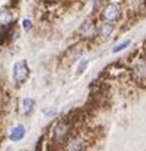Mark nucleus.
<instances>
[{"mask_svg": "<svg viewBox=\"0 0 146 151\" xmlns=\"http://www.w3.org/2000/svg\"><path fill=\"white\" fill-rule=\"evenodd\" d=\"M113 24L110 23V21H104V23H101L100 24V27H98V35L103 37V39H108L112 33H113Z\"/></svg>", "mask_w": 146, "mask_h": 151, "instance_id": "9", "label": "nucleus"}, {"mask_svg": "<svg viewBox=\"0 0 146 151\" xmlns=\"http://www.w3.org/2000/svg\"><path fill=\"white\" fill-rule=\"evenodd\" d=\"M131 75L139 84H146V60L139 58L131 68Z\"/></svg>", "mask_w": 146, "mask_h": 151, "instance_id": "3", "label": "nucleus"}, {"mask_svg": "<svg viewBox=\"0 0 146 151\" xmlns=\"http://www.w3.org/2000/svg\"><path fill=\"white\" fill-rule=\"evenodd\" d=\"M15 21V12L9 8H5L0 11V26L2 27H9Z\"/></svg>", "mask_w": 146, "mask_h": 151, "instance_id": "6", "label": "nucleus"}, {"mask_svg": "<svg viewBox=\"0 0 146 151\" xmlns=\"http://www.w3.org/2000/svg\"><path fill=\"white\" fill-rule=\"evenodd\" d=\"M23 29L24 30H30L31 29V21L30 19H24L23 21Z\"/></svg>", "mask_w": 146, "mask_h": 151, "instance_id": "13", "label": "nucleus"}, {"mask_svg": "<svg viewBox=\"0 0 146 151\" xmlns=\"http://www.w3.org/2000/svg\"><path fill=\"white\" fill-rule=\"evenodd\" d=\"M70 138V126L64 121L57 123L55 127L52 129V142L55 145L66 144V141Z\"/></svg>", "mask_w": 146, "mask_h": 151, "instance_id": "1", "label": "nucleus"}, {"mask_svg": "<svg viewBox=\"0 0 146 151\" xmlns=\"http://www.w3.org/2000/svg\"><path fill=\"white\" fill-rule=\"evenodd\" d=\"M26 136V127L23 126V124H18V126H15L12 130H11V133H9V139L12 141V142H18V141H21Z\"/></svg>", "mask_w": 146, "mask_h": 151, "instance_id": "7", "label": "nucleus"}, {"mask_svg": "<svg viewBox=\"0 0 146 151\" xmlns=\"http://www.w3.org/2000/svg\"><path fill=\"white\" fill-rule=\"evenodd\" d=\"M12 76H14V81H15L16 85H21L23 82L27 81V78H28V66H27L26 60H18L14 64Z\"/></svg>", "mask_w": 146, "mask_h": 151, "instance_id": "2", "label": "nucleus"}, {"mask_svg": "<svg viewBox=\"0 0 146 151\" xmlns=\"http://www.w3.org/2000/svg\"><path fill=\"white\" fill-rule=\"evenodd\" d=\"M87 64H88V61H87V60H82V61H80V64H79V68H78V73H82V72H83V69L87 68Z\"/></svg>", "mask_w": 146, "mask_h": 151, "instance_id": "12", "label": "nucleus"}, {"mask_svg": "<svg viewBox=\"0 0 146 151\" xmlns=\"http://www.w3.org/2000/svg\"><path fill=\"white\" fill-rule=\"evenodd\" d=\"M119 17H121V9H119L118 5L109 3V5L104 6V9H103V18H104V21H110V23H113V21L119 19Z\"/></svg>", "mask_w": 146, "mask_h": 151, "instance_id": "5", "label": "nucleus"}, {"mask_svg": "<svg viewBox=\"0 0 146 151\" xmlns=\"http://www.w3.org/2000/svg\"><path fill=\"white\" fill-rule=\"evenodd\" d=\"M87 144L85 139L80 136H70L64 144V151H85Z\"/></svg>", "mask_w": 146, "mask_h": 151, "instance_id": "4", "label": "nucleus"}, {"mask_svg": "<svg viewBox=\"0 0 146 151\" xmlns=\"http://www.w3.org/2000/svg\"><path fill=\"white\" fill-rule=\"evenodd\" d=\"M33 108H34V100L30 99V97H26L23 102H21V111H23V114H30L33 111Z\"/></svg>", "mask_w": 146, "mask_h": 151, "instance_id": "10", "label": "nucleus"}, {"mask_svg": "<svg viewBox=\"0 0 146 151\" xmlns=\"http://www.w3.org/2000/svg\"><path fill=\"white\" fill-rule=\"evenodd\" d=\"M130 44H131V40H130V39L124 40V42H121V44H118V45H115V47H113L112 52H113V54H116V52H121V51H124V50L127 48V47H130Z\"/></svg>", "mask_w": 146, "mask_h": 151, "instance_id": "11", "label": "nucleus"}, {"mask_svg": "<svg viewBox=\"0 0 146 151\" xmlns=\"http://www.w3.org/2000/svg\"><path fill=\"white\" fill-rule=\"evenodd\" d=\"M2 102H3V93L0 91V103H2Z\"/></svg>", "mask_w": 146, "mask_h": 151, "instance_id": "15", "label": "nucleus"}, {"mask_svg": "<svg viewBox=\"0 0 146 151\" xmlns=\"http://www.w3.org/2000/svg\"><path fill=\"white\" fill-rule=\"evenodd\" d=\"M100 3H101V0H94V6H93V9H94V11H95V9H98Z\"/></svg>", "mask_w": 146, "mask_h": 151, "instance_id": "14", "label": "nucleus"}, {"mask_svg": "<svg viewBox=\"0 0 146 151\" xmlns=\"http://www.w3.org/2000/svg\"><path fill=\"white\" fill-rule=\"evenodd\" d=\"M79 32H80V35L83 37H94L95 33H97V27H95V24L91 23V21H87V23L82 24Z\"/></svg>", "mask_w": 146, "mask_h": 151, "instance_id": "8", "label": "nucleus"}]
</instances>
